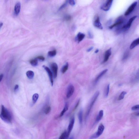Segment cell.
<instances>
[{"mask_svg":"<svg viewBox=\"0 0 139 139\" xmlns=\"http://www.w3.org/2000/svg\"><path fill=\"white\" fill-rule=\"evenodd\" d=\"M0 116L2 120L6 123H11L12 122V116L11 114L3 105L1 106Z\"/></svg>","mask_w":139,"mask_h":139,"instance_id":"6da1fadb","label":"cell"},{"mask_svg":"<svg viewBox=\"0 0 139 139\" xmlns=\"http://www.w3.org/2000/svg\"><path fill=\"white\" fill-rule=\"evenodd\" d=\"M137 16H135L131 17L127 22L126 24L121 27H120L118 26L117 27L116 30V32L117 34L120 33L121 31H126L128 30L130 28L133 22L136 18Z\"/></svg>","mask_w":139,"mask_h":139,"instance_id":"7a4b0ae2","label":"cell"},{"mask_svg":"<svg viewBox=\"0 0 139 139\" xmlns=\"http://www.w3.org/2000/svg\"><path fill=\"white\" fill-rule=\"evenodd\" d=\"M99 91H96L95 93L94 94L93 96L91 99L90 103L89 104L87 109L85 117L86 120L87 119L88 117L89 114L93 106L94 103H95L96 99H97L98 96H99Z\"/></svg>","mask_w":139,"mask_h":139,"instance_id":"3957f363","label":"cell"},{"mask_svg":"<svg viewBox=\"0 0 139 139\" xmlns=\"http://www.w3.org/2000/svg\"><path fill=\"white\" fill-rule=\"evenodd\" d=\"M105 129L104 125L100 124L98 127L97 132L90 137V139H95L99 137L103 134Z\"/></svg>","mask_w":139,"mask_h":139,"instance_id":"277c9868","label":"cell"},{"mask_svg":"<svg viewBox=\"0 0 139 139\" xmlns=\"http://www.w3.org/2000/svg\"><path fill=\"white\" fill-rule=\"evenodd\" d=\"M138 2L137 1H135L132 3L127 9V10L124 13V16H127L130 15L132 13L134 10L135 8L137 5Z\"/></svg>","mask_w":139,"mask_h":139,"instance_id":"5b68a950","label":"cell"},{"mask_svg":"<svg viewBox=\"0 0 139 139\" xmlns=\"http://www.w3.org/2000/svg\"><path fill=\"white\" fill-rule=\"evenodd\" d=\"M122 16H119L118 18L114 24L109 27V28L112 29L115 27L120 26L121 25L123 24L124 20Z\"/></svg>","mask_w":139,"mask_h":139,"instance_id":"8992f818","label":"cell"},{"mask_svg":"<svg viewBox=\"0 0 139 139\" xmlns=\"http://www.w3.org/2000/svg\"><path fill=\"white\" fill-rule=\"evenodd\" d=\"M113 1V0H107L105 3L101 7V9L105 11L109 10L111 6Z\"/></svg>","mask_w":139,"mask_h":139,"instance_id":"52a82bcc","label":"cell"},{"mask_svg":"<svg viewBox=\"0 0 139 139\" xmlns=\"http://www.w3.org/2000/svg\"><path fill=\"white\" fill-rule=\"evenodd\" d=\"M74 116H73L71 118L70 122L68 129H67V139L69 138L71 132L72 130L73 126H74Z\"/></svg>","mask_w":139,"mask_h":139,"instance_id":"ba28073f","label":"cell"},{"mask_svg":"<svg viewBox=\"0 0 139 139\" xmlns=\"http://www.w3.org/2000/svg\"><path fill=\"white\" fill-rule=\"evenodd\" d=\"M74 90V86L72 84H70L67 88L66 96L67 98H70L72 95Z\"/></svg>","mask_w":139,"mask_h":139,"instance_id":"9c48e42d","label":"cell"},{"mask_svg":"<svg viewBox=\"0 0 139 139\" xmlns=\"http://www.w3.org/2000/svg\"><path fill=\"white\" fill-rule=\"evenodd\" d=\"M51 69L53 74L54 78H56L57 76L58 70V66L57 64L55 63H53L51 65Z\"/></svg>","mask_w":139,"mask_h":139,"instance_id":"30bf717a","label":"cell"},{"mask_svg":"<svg viewBox=\"0 0 139 139\" xmlns=\"http://www.w3.org/2000/svg\"><path fill=\"white\" fill-rule=\"evenodd\" d=\"M43 67H44V69H45V70L46 71H47L48 74H49L50 80L52 86H53V73H52L50 70V69L49 67H46L44 65H43Z\"/></svg>","mask_w":139,"mask_h":139,"instance_id":"8fae6325","label":"cell"},{"mask_svg":"<svg viewBox=\"0 0 139 139\" xmlns=\"http://www.w3.org/2000/svg\"><path fill=\"white\" fill-rule=\"evenodd\" d=\"M94 25L96 27L99 29H103V27L102 26L101 22H100L99 17L98 16L96 17L95 20L94 21Z\"/></svg>","mask_w":139,"mask_h":139,"instance_id":"7c38bea8","label":"cell"},{"mask_svg":"<svg viewBox=\"0 0 139 139\" xmlns=\"http://www.w3.org/2000/svg\"><path fill=\"white\" fill-rule=\"evenodd\" d=\"M111 48H110L105 51V56H104V59L103 61V63H105L108 61L110 56L111 55Z\"/></svg>","mask_w":139,"mask_h":139,"instance_id":"4fadbf2b","label":"cell"},{"mask_svg":"<svg viewBox=\"0 0 139 139\" xmlns=\"http://www.w3.org/2000/svg\"><path fill=\"white\" fill-rule=\"evenodd\" d=\"M21 3L19 2L17 3L15 7V14L18 15L20 12L21 9Z\"/></svg>","mask_w":139,"mask_h":139,"instance_id":"5bb4252c","label":"cell"},{"mask_svg":"<svg viewBox=\"0 0 139 139\" xmlns=\"http://www.w3.org/2000/svg\"><path fill=\"white\" fill-rule=\"evenodd\" d=\"M108 70L107 69H106L102 71V72L100 73V74L98 75V76L96 77L95 80L94 81V83L95 84H96V83L98 82L102 77H103L104 75L105 74V73L107 72Z\"/></svg>","mask_w":139,"mask_h":139,"instance_id":"9a60e30c","label":"cell"},{"mask_svg":"<svg viewBox=\"0 0 139 139\" xmlns=\"http://www.w3.org/2000/svg\"><path fill=\"white\" fill-rule=\"evenodd\" d=\"M85 36V35L80 32H79L77 35L76 37V40L78 41V43L82 41Z\"/></svg>","mask_w":139,"mask_h":139,"instance_id":"2e32d148","label":"cell"},{"mask_svg":"<svg viewBox=\"0 0 139 139\" xmlns=\"http://www.w3.org/2000/svg\"><path fill=\"white\" fill-rule=\"evenodd\" d=\"M139 44V38L133 41L130 46V49L132 50Z\"/></svg>","mask_w":139,"mask_h":139,"instance_id":"e0dca14e","label":"cell"},{"mask_svg":"<svg viewBox=\"0 0 139 139\" xmlns=\"http://www.w3.org/2000/svg\"><path fill=\"white\" fill-rule=\"evenodd\" d=\"M104 115V111L103 110H101L99 112L96 119V122H98L101 120Z\"/></svg>","mask_w":139,"mask_h":139,"instance_id":"ac0fdd59","label":"cell"},{"mask_svg":"<svg viewBox=\"0 0 139 139\" xmlns=\"http://www.w3.org/2000/svg\"><path fill=\"white\" fill-rule=\"evenodd\" d=\"M109 84H108L106 86L104 89V96L105 98H107L108 97L109 92Z\"/></svg>","mask_w":139,"mask_h":139,"instance_id":"d6986e66","label":"cell"},{"mask_svg":"<svg viewBox=\"0 0 139 139\" xmlns=\"http://www.w3.org/2000/svg\"><path fill=\"white\" fill-rule=\"evenodd\" d=\"M69 108V105L68 103H66L65 104V105L64 108L62 111H61L60 114L59 115L60 117H61L64 114L67 110H68Z\"/></svg>","mask_w":139,"mask_h":139,"instance_id":"ffe728a7","label":"cell"},{"mask_svg":"<svg viewBox=\"0 0 139 139\" xmlns=\"http://www.w3.org/2000/svg\"><path fill=\"white\" fill-rule=\"evenodd\" d=\"M83 110L81 109L79 111L78 115L79 122L80 124H81L83 122Z\"/></svg>","mask_w":139,"mask_h":139,"instance_id":"44dd1931","label":"cell"},{"mask_svg":"<svg viewBox=\"0 0 139 139\" xmlns=\"http://www.w3.org/2000/svg\"><path fill=\"white\" fill-rule=\"evenodd\" d=\"M26 74L28 78L30 79L33 78L34 76V73L32 71L30 70L27 71Z\"/></svg>","mask_w":139,"mask_h":139,"instance_id":"7402d4cb","label":"cell"},{"mask_svg":"<svg viewBox=\"0 0 139 139\" xmlns=\"http://www.w3.org/2000/svg\"><path fill=\"white\" fill-rule=\"evenodd\" d=\"M69 65L68 63H67L61 69V72L63 74H64L66 72L69 67Z\"/></svg>","mask_w":139,"mask_h":139,"instance_id":"603a6c76","label":"cell"},{"mask_svg":"<svg viewBox=\"0 0 139 139\" xmlns=\"http://www.w3.org/2000/svg\"><path fill=\"white\" fill-rule=\"evenodd\" d=\"M30 64L32 66H36L38 64V61L37 59H34L31 60L30 61Z\"/></svg>","mask_w":139,"mask_h":139,"instance_id":"cb8c5ba5","label":"cell"},{"mask_svg":"<svg viewBox=\"0 0 139 139\" xmlns=\"http://www.w3.org/2000/svg\"><path fill=\"white\" fill-rule=\"evenodd\" d=\"M57 54V51L56 50L53 51H49L48 52V55L50 57H53L55 56Z\"/></svg>","mask_w":139,"mask_h":139,"instance_id":"d4e9b609","label":"cell"},{"mask_svg":"<svg viewBox=\"0 0 139 139\" xmlns=\"http://www.w3.org/2000/svg\"><path fill=\"white\" fill-rule=\"evenodd\" d=\"M38 94H34L32 96V101L34 104L35 103L39 98Z\"/></svg>","mask_w":139,"mask_h":139,"instance_id":"484cf974","label":"cell"},{"mask_svg":"<svg viewBox=\"0 0 139 139\" xmlns=\"http://www.w3.org/2000/svg\"><path fill=\"white\" fill-rule=\"evenodd\" d=\"M67 139V132L66 131H65L61 135L60 137V139Z\"/></svg>","mask_w":139,"mask_h":139,"instance_id":"4316f807","label":"cell"},{"mask_svg":"<svg viewBox=\"0 0 139 139\" xmlns=\"http://www.w3.org/2000/svg\"><path fill=\"white\" fill-rule=\"evenodd\" d=\"M126 94V92L125 91H123L122 92L119 96L118 100H121L123 99V98H124L125 95Z\"/></svg>","mask_w":139,"mask_h":139,"instance_id":"83f0119b","label":"cell"},{"mask_svg":"<svg viewBox=\"0 0 139 139\" xmlns=\"http://www.w3.org/2000/svg\"><path fill=\"white\" fill-rule=\"evenodd\" d=\"M68 1L69 0H66L65 2V3H64L60 7V8L59 10H61L62 9H63L65 8V7H66L67 4V3L69 2Z\"/></svg>","mask_w":139,"mask_h":139,"instance_id":"f1b7e54d","label":"cell"},{"mask_svg":"<svg viewBox=\"0 0 139 139\" xmlns=\"http://www.w3.org/2000/svg\"><path fill=\"white\" fill-rule=\"evenodd\" d=\"M51 110V107L50 106H48L47 107H46L45 109V113L46 114H49L50 112V111Z\"/></svg>","mask_w":139,"mask_h":139,"instance_id":"f546056e","label":"cell"},{"mask_svg":"<svg viewBox=\"0 0 139 139\" xmlns=\"http://www.w3.org/2000/svg\"><path fill=\"white\" fill-rule=\"evenodd\" d=\"M132 109L133 111H137L139 110V105H134L132 108Z\"/></svg>","mask_w":139,"mask_h":139,"instance_id":"4dcf8cb0","label":"cell"},{"mask_svg":"<svg viewBox=\"0 0 139 139\" xmlns=\"http://www.w3.org/2000/svg\"><path fill=\"white\" fill-rule=\"evenodd\" d=\"M36 59L39 60H40L42 61H44L45 60V57L41 56H38L37 57Z\"/></svg>","mask_w":139,"mask_h":139,"instance_id":"1f68e13d","label":"cell"},{"mask_svg":"<svg viewBox=\"0 0 139 139\" xmlns=\"http://www.w3.org/2000/svg\"><path fill=\"white\" fill-rule=\"evenodd\" d=\"M69 3L72 6H73L75 5V1L74 0H69Z\"/></svg>","mask_w":139,"mask_h":139,"instance_id":"d6a6232c","label":"cell"},{"mask_svg":"<svg viewBox=\"0 0 139 139\" xmlns=\"http://www.w3.org/2000/svg\"><path fill=\"white\" fill-rule=\"evenodd\" d=\"M80 99H79L78 100V101L77 102V103L76 104V105H75V106H74V109H73V111H74L75 110H76L77 109V108L78 107V106L79 105V104L80 103Z\"/></svg>","mask_w":139,"mask_h":139,"instance_id":"836d02e7","label":"cell"},{"mask_svg":"<svg viewBox=\"0 0 139 139\" xmlns=\"http://www.w3.org/2000/svg\"><path fill=\"white\" fill-rule=\"evenodd\" d=\"M129 55V53L128 52H126L124 54V57L123 58V60H124L126 59L128 57Z\"/></svg>","mask_w":139,"mask_h":139,"instance_id":"e575fe53","label":"cell"},{"mask_svg":"<svg viewBox=\"0 0 139 139\" xmlns=\"http://www.w3.org/2000/svg\"><path fill=\"white\" fill-rule=\"evenodd\" d=\"M65 20H69L71 19V17L70 15H68L65 16Z\"/></svg>","mask_w":139,"mask_h":139,"instance_id":"d590c367","label":"cell"},{"mask_svg":"<svg viewBox=\"0 0 139 139\" xmlns=\"http://www.w3.org/2000/svg\"><path fill=\"white\" fill-rule=\"evenodd\" d=\"M88 34L89 36V37L90 38H93V35L91 33L90 31H89L88 32Z\"/></svg>","mask_w":139,"mask_h":139,"instance_id":"8d00e7d4","label":"cell"},{"mask_svg":"<svg viewBox=\"0 0 139 139\" xmlns=\"http://www.w3.org/2000/svg\"><path fill=\"white\" fill-rule=\"evenodd\" d=\"M19 85H18L16 84V86H15V88H14V90L15 91H16L19 88Z\"/></svg>","mask_w":139,"mask_h":139,"instance_id":"74e56055","label":"cell"},{"mask_svg":"<svg viewBox=\"0 0 139 139\" xmlns=\"http://www.w3.org/2000/svg\"><path fill=\"white\" fill-rule=\"evenodd\" d=\"M93 48H94L93 47H91L90 48H89V49L87 50V52H90L93 49Z\"/></svg>","mask_w":139,"mask_h":139,"instance_id":"f35d334b","label":"cell"},{"mask_svg":"<svg viewBox=\"0 0 139 139\" xmlns=\"http://www.w3.org/2000/svg\"><path fill=\"white\" fill-rule=\"evenodd\" d=\"M3 77V74H1L0 76V82H1Z\"/></svg>","mask_w":139,"mask_h":139,"instance_id":"ab89813d","label":"cell"},{"mask_svg":"<svg viewBox=\"0 0 139 139\" xmlns=\"http://www.w3.org/2000/svg\"><path fill=\"white\" fill-rule=\"evenodd\" d=\"M3 23L0 22V28H1L3 26Z\"/></svg>","mask_w":139,"mask_h":139,"instance_id":"60d3db41","label":"cell"},{"mask_svg":"<svg viewBox=\"0 0 139 139\" xmlns=\"http://www.w3.org/2000/svg\"><path fill=\"white\" fill-rule=\"evenodd\" d=\"M99 50L98 49H96L95 51V53H97L99 52Z\"/></svg>","mask_w":139,"mask_h":139,"instance_id":"b9f144b4","label":"cell"},{"mask_svg":"<svg viewBox=\"0 0 139 139\" xmlns=\"http://www.w3.org/2000/svg\"><path fill=\"white\" fill-rule=\"evenodd\" d=\"M136 115L137 116H139V111L136 113Z\"/></svg>","mask_w":139,"mask_h":139,"instance_id":"7bdbcfd3","label":"cell"},{"mask_svg":"<svg viewBox=\"0 0 139 139\" xmlns=\"http://www.w3.org/2000/svg\"><path fill=\"white\" fill-rule=\"evenodd\" d=\"M26 0V1H28L29 0Z\"/></svg>","mask_w":139,"mask_h":139,"instance_id":"ee69618b","label":"cell"},{"mask_svg":"<svg viewBox=\"0 0 139 139\" xmlns=\"http://www.w3.org/2000/svg\"></svg>","mask_w":139,"mask_h":139,"instance_id":"f6af8a7d","label":"cell"},{"mask_svg":"<svg viewBox=\"0 0 139 139\" xmlns=\"http://www.w3.org/2000/svg\"></svg>","mask_w":139,"mask_h":139,"instance_id":"bcb514c9","label":"cell"}]
</instances>
